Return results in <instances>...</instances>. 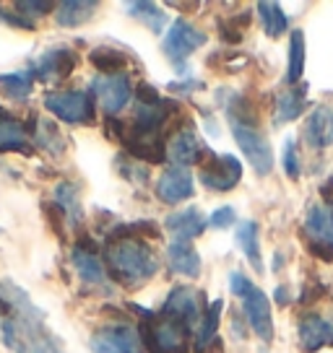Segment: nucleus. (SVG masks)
Returning <instances> with one entry per match:
<instances>
[{
    "label": "nucleus",
    "instance_id": "32",
    "mask_svg": "<svg viewBox=\"0 0 333 353\" xmlns=\"http://www.w3.org/2000/svg\"><path fill=\"white\" fill-rule=\"evenodd\" d=\"M29 132H32L34 141L42 145V148H47L50 154H60V151L66 148V141H63V135L57 132V128L53 122L37 120L34 122V130H29Z\"/></svg>",
    "mask_w": 333,
    "mask_h": 353
},
{
    "label": "nucleus",
    "instance_id": "25",
    "mask_svg": "<svg viewBox=\"0 0 333 353\" xmlns=\"http://www.w3.org/2000/svg\"><path fill=\"white\" fill-rule=\"evenodd\" d=\"M305 110H307V83H300L297 88H292L276 99V125L297 120Z\"/></svg>",
    "mask_w": 333,
    "mask_h": 353
},
{
    "label": "nucleus",
    "instance_id": "22",
    "mask_svg": "<svg viewBox=\"0 0 333 353\" xmlns=\"http://www.w3.org/2000/svg\"><path fill=\"white\" fill-rule=\"evenodd\" d=\"M258 221H242V223H237V234H234V239L240 244V250L242 254L247 257V263L253 265V270H256L258 276L260 273H266V268H263V254H260V239H258Z\"/></svg>",
    "mask_w": 333,
    "mask_h": 353
},
{
    "label": "nucleus",
    "instance_id": "23",
    "mask_svg": "<svg viewBox=\"0 0 333 353\" xmlns=\"http://www.w3.org/2000/svg\"><path fill=\"white\" fill-rule=\"evenodd\" d=\"M305 60H307V42H305V32L302 29H292L289 32V57H287V81L289 86H297L305 73Z\"/></svg>",
    "mask_w": 333,
    "mask_h": 353
},
{
    "label": "nucleus",
    "instance_id": "24",
    "mask_svg": "<svg viewBox=\"0 0 333 353\" xmlns=\"http://www.w3.org/2000/svg\"><path fill=\"white\" fill-rule=\"evenodd\" d=\"M222 309H224L222 299H216V301H211V304L206 307L203 317H200L198 330H196V338H193L196 353H206L209 348H211L213 338H216V330H219V317H222Z\"/></svg>",
    "mask_w": 333,
    "mask_h": 353
},
{
    "label": "nucleus",
    "instance_id": "33",
    "mask_svg": "<svg viewBox=\"0 0 333 353\" xmlns=\"http://www.w3.org/2000/svg\"><path fill=\"white\" fill-rule=\"evenodd\" d=\"M281 161H284V174H287L289 179H300L302 166H300V145H297V138H287V141H284Z\"/></svg>",
    "mask_w": 333,
    "mask_h": 353
},
{
    "label": "nucleus",
    "instance_id": "14",
    "mask_svg": "<svg viewBox=\"0 0 333 353\" xmlns=\"http://www.w3.org/2000/svg\"><path fill=\"white\" fill-rule=\"evenodd\" d=\"M297 332H300V345L307 353H318L321 348L333 345V322L325 320L318 312L302 314Z\"/></svg>",
    "mask_w": 333,
    "mask_h": 353
},
{
    "label": "nucleus",
    "instance_id": "13",
    "mask_svg": "<svg viewBox=\"0 0 333 353\" xmlns=\"http://www.w3.org/2000/svg\"><path fill=\"white\" fill-rule=\"evenodd\" d=\"M156 198L166 203V205H178L182 200L193 198L196 192V179L190 174V169L185 166H169L162 172V176L156 179Z\"/></svg>",
    "mask_w": 333,
    "mask_h": 353
},
{
    "label": "nucleus",
    "instance_id": "5",
    "mask_svg": "<svg viewBox=\"0 0 333 353\" xmlns=\"http://www.w3.org/2000/svg\"><path fill=\"white\" fill-rule=\"evenodd\" d=\"M229 130H232V138L237 141L245 159L256 169V174H271L274 172V148L260 130V122H229Z\"/></svg>",
    "mask_w": 333,
    "mask_h": 353
},
{
    "label": "nucleus",
    "instance_id": "4",
    "mask_svg": "<svg viewBox=\"0 0 333 353\" xmlns=\"http://www.w3.org/2000/svg\"><path fill=\"white\" fill-rule=\"evenodd\" d=\"M206 42H209V34L200 32L196 23H190L188 19H175L164 34L162 50H164L166 60L172 63V68L180 70V73H185L188 57L193 55L196 50H200Z\"/></svg>",
    "mask_w": 333,
    "mask_h": 353
},
{
    "label": "nucleus",
    "instance_id": "27",
    "mask_svg": "<svg viewBox=\"0 0 333 353\" xmlns=\"http://www.w3.org/2000/svg\"><path fill=\"white\" fill-rule=\"evenodd\" d=\"M89 63L102 76H120L128 68V55L122 50H115V47H94L89 52Z\"/></svg>",
    "mask_w": 333,
    "mask_h": 353
},
{
    "label": "nucleus",
    "instance_id": "20",
    "mask_svg": "<svg viewBox=\"0 0 333 353\" xmlns=\"http://www.w3.org/2000/svg\"><path fill=\"white\" fill-rule=\"evenodd\" d=\"M166 265H169L172 273L190 278V281H196L200 276V270H203L200 254L193 247V242H178V239H172L166 244Z\"/></svg>",
    "mask_w": 333,
    "mask_h": 353
},
{
    "label": "nucleus",
    "instance_id": "16",
    "mask_svg": "<svg viewBox=\"0 0 333 353\" xmlns=\"http://www.w3.org/2000/svg\"><path fill=\"white\" fill-rule=\"evenodd\" d=\"M78 55L68 47H55L45 55L39 57L32 68V76L39 78V81H60V78H68L73 70H76Z\"/></svg>",
    "mask_w": 333,
    "mask_h": 353
},
{
    "label": "nucleus",
    "instance_id": "15",
    "mask_svg": "<svg viewBox=\"0 0 333 353\" xmlns=\"http://www.w3.org/2000/svg\"><path fill=\"white\" fill-rule=\"evenodd\" d=\"M305 244H318L333 252V205L315 203L305 213Z\"/></svg>",
    "mask_w": 333,
    "mask_h": 353
},
{
    "label": "nucleus",
    "instance_id": "6",
    "mask_svg": "<svg viewBox=\"0 0 333 353\" xmlns=\"http://www.w3.org/2000/svg\"><path fill=\"white\" fill-rule=\"evenodd\" d=\"M45 107L55 114L57 120L70 122V125H89V122H94V114H97L94 94L91 91H81V88L47 94Z\"/></svg>",
    "mask_w": 333,
    "mask_h": 353
},
{
    "label": "nucleus",
    "instance_id": "36",
    "mask_svg": "<svg viewBox=\"0 0 333 353\" xmlns=\"http://www.w3.org/2000/svg\"><path fill=\"white\" fill-rule=\"evenodd\" d=\"M19 11H29L26 16H47L55 6L53 3H16Z\"/></svg>",
    "mask_w": 333,
    "mask_h": 353
},
{
    "label": "nucleus",
    "instance_id": "2",
    "mask_svg": "<svg viewBox=\"0 0 333 353\" xmlns=\"http://www.w3.org/2000/svg\"><path fill=\"white\" fill-rule=\"evenodd\" d=\"M104 265L115 283L125 288H138L156 276L159 257L146 244V239H107Z\"/></svg>",
    "mask_w": 333,
    "mask_h": 353
},
{
    "label": "nucleus",
    "instance_id": "18",
    "mask_svg": "<svg viewBox=\"0 0 333 353\" xmlns=\"http://www.w3.org/2000/svg\"><path fill=\"white\" fill-rule=\"evenodd\" d=\"M89 239H81L73 250V265L78 270V278L91 288H107V273H104V263L97 254V250L86 244Z\"/></svg>",
    "mask_w": 333,
    "mask_h": 353
},
{
    "label": "nucleus",
    "instance_id": "34",
    "mask_svg": "<svg viewBox=\"0 0 333 353\" xmlns=\"http://www.w3.org/2000/svg\"><path fill=\"white\" fill-rule=\"evenodd\" d=\"M237 223V213L232 205H222L209 216V229H229Z\"/></svg>",
    "mask_w": 333,
    "mask_h": 353
},
{
    "label": "nucleus",
    "instance_id": "3",
    "mask_svg": "<svg viewBox=\"0 0 333 353\" xmlns=\"http://www.w3.org/2000/svg\"><path fill=\"white\" fill-rule=\"evenodd\" d=\"M144 322H141V341L149 353H190V338L193 330L169 320L164 314H154L149 309H135Z\"/></svg>",
    "mask_w": 333,
    "mask_h": 353
},
{
    "label": "nucleus",
    "instance_id": "35",
    "mask_svg": "<svg viewBox=\"0 0 333 353\" xmlns=\"http://www.w3.org/2000/svg\"><path fill=\"white\" fill-rule=\"evenodd\" d=\"M203 86H206V83H203V81H198V78L182 76V81H172L166 88H169L172 94H178V97H190L193 91H200Z\"/></svg>",
    "mask_w": 333,
    "mask_h": 353
},
{
    "label": "nucleus",
    "instance_id": "12",
    "mask_svg": "<svg viewBox=\"0 0 333 353\" xmlns=\"http://www.w3.org/2000/svg\"><path fill=\"white\" fill-rule=\"evenodd\" d=\"M206 156V145L200 141V135L190 125H182L180 130L166 143V159L172 161V166H185L190 169L193 164H200Z\"/></svg>",
    "mask_w": 333,
    "mask_h": 353
},
{
    "label": "nucleus",
    "instance_id": "7",
    "mask_svg": "<svg viewBox=\"0 0 333 353\" xmlns=\"http://www.w3.org/2000/svg\"><path fill=\"white\" fill-rule=\"evenodd\" d=\"M242 179V161L232 154H211L200 164V182L211 192H229Z\"/></svg>",
    "mask_w": 333,
    "mask_h": 353
},
{
    "label": "nucleus",
    "instance_id": "21",
    "mask_svg": "<svg viewBox=\"0 0 333 353\" xmlns=\"http://www.w3.org/2000/svg\"><path fill=\"white\" fill-rule=\"evenodd\" d=\"M32 132L26 125L19 122L13 114L0 107V151H19V154H32Z\"/></svg>",
    "mask_w": 333,
    "mask_h": 353
},
{
    "label": "nucleus",
    "instance_id": "9",
    "mask_svg": "<svg viewBox=\"0 0 333 353\" xmlns=\"http://www.w3.org/2000/svg\"><path fill=\"white\" fill-rule=\"evenodd\" d=\"M203 312H206V307H203V299H200V294L196 288L175 286L169 291V296H166L164 307H162L159 314L180 322V325H185L190 330H198Z\"/></svg>",
    "mask_w": 333,
    "mask_h": 353
},
{
    "label": "nucleus",
    "instance_id": "37",
    "mask_svg": "<svg viewBox=\"0 0 333 353\" xmlns=\"http://www.w3.org/2000/svg\"><path fill=\"white\" fill-rule=\"evenodd\" d=\"M274 299H276V304H281V307H287V304H289L287 286H276V291H274Z\"/></svg>",
    "mask_w": 333,
    "mask_h": 353
},
{
    "label": "nucleus",
    "instance_id": "31",
    "mask_svg": "<svg viewBox=\"0 0 333 353\" xmlns=\"http://www.w3.org/2000/svg\"><path fill=\"white\" fill-rule=\"evenodd\" d=\"M34 88V76L29 73H3L0 76V91L11 99H26Z\"/></svg>",
    "mask_w": 333,
    "mask_h": 353
},
{
    "label": "nucleus",
    "instance_id": "28",
    "mask_svg": "<svg viewBox=\"0 0 333 353\" xmlns=\"http://www.w3.org/2000/svg\"><path fill=\"white\" fill-rule=\"evenodd\" d=\"M125 11H128V16H133L141 23H146L154 34H164L166 13L156 3H151V0H138V3H128Z\"/></svg>",
    "mask_w": 333,
    "mask_h": 353
},
{
    "label": "nucleus",
    "instance_id": "8",
    "mask_svg": "<svg viewBox=\"0 0 333 353\" xmlns=\"http://www.w3.org/2000/svg\"><path fill=\"white\" fill-rule=\"evenodd\" d=\"M237 299L242 301V312L247 317L250 330L263 343L274 341V309H271V299L266 296V291H260L256 283H250Z\"/></svg>",
    "mask_w": 333,
    "mask_h": 353
},
{
    "label": "nucleus",
    "instance_id": "10",
    "mask_svg": "<svg viewBox=\"0 0 333 353\" xmlns=\"http://www.w3.org/2000/svg\"><path fill=\"white\" fill-rule=\"evenodd\" d=\"M94 353H146L141 332L133 325H107L91 335Z\"/></svg>",
    "mask_w": 333,
    "mask_h": 353
},
{
    "label": "nucleus",
    "instance_id": "1",
    "mask_svg": "<svg viewBox=\"0 0 333 353\" xmlns=\"http://www.w3.org/2000/svg\"><path fill=\"white\" fill-rule=\"evenodd\" d=\"M0 312H3V338L8 345L23 353H66L53 332L45 327L42 312L26 299L21 288L3 283L0 288Z\"/></svg>",
    "mask_w": 333,
    "mask_h": 353
},
{
    "label": "nucleus",
    "instance_id": "30",
    "mask_svg": "<svg viewBox=\"0 0 333 353\" xmlns=\"http://www.w3.org/2000/svg\"><path fill=\"white\" fill-rule=\"evenodd\" d=\"M55 205L63 210V216L68 219L70 226H78L81 223V200H78V188L70 185V182H60L55 188Z\"/></svg>",
    "mask_w": 333,
    "mask_h": 353
},
{
    "label": "nucleus",
    "instance_id": "17",
    "mask_svg": "<svg viewBox=\"0 0 333 353\" xmlns=\"http://www.w3.org/2000/svg\"><path fill=\"white\" fill-rule=\"evenodd\" d=\"M164 226L166 232L172 234V239H178V242H193V239H198L200 234L209 229V219L196 205H188V208L169 213L164 219Z\"/></svg>",
    "mask_w": 333,
    "mask_h": 353
},
{
    "label": "nucleus",
    "instance_id": "29",
    "mask_svg": "<svg viewBox=\"0 0 333 353\" xmlns=\"http://www.w3.org/2000/svg\"><path fill=\"white\" fill-rule=\"evenodd\" d=\"M256 11L260 13V21H263V29L271 39H278L281 34L289 32V19L287 13L281 11L278 3H268V0H260L256 6Z\"/></svg>",
    "mask_w": 333,
    "mask_h": 353
},
{
    "label": "nucleus",
    "instance_id": "26",
    "mask_svg": "<svg viewBox=\"0 0 333 353\" xmlns=\"http://www.w3.org/2000/svg\"><path fill=\"white\" fill-rule=\"evenodd\" d=\"M99 6L94 3V0H68V3H60L55 8V21L60 26H68V29H73V26H81V23L91 21V16L97 11Z\"/></svg>",
    "mask_w": 333,
    "mask_h": 353
},
{
    "label": "nucleus",
    "instance_id": "19",
    "mask_svg": "<svg viewBox=\"0 0 333 353\" xmlns=\"http://www.w3.org/2000/svg\"><path fill=\"white\" fill-rule=\"evenodd\" d=\"M302 135H305L307 145L315 148V151H323V148L333 145V110L331 107L318 104V107L307 114Z\"/></svg>",
    "mask_w": 333,
    "mask_h": 353
},
{
    "label": "nucleus",
    "instance_id": "11",
    "mask_svg": "<svg viewBox=\"0 0 333 353\" xmlns=\"http://www.w3.org/2000/svg\"><path fill=\"white\" fill-rule=\"evenodd\" d=\"M91 94L99 99L102 110L107 112L110 117L120 114L128 101L133 99V83L128 73H120V76H99L91 81Z\"/></svg>",
    "mask_w": 333,
    "mask_h": 353
}]
</instances>
